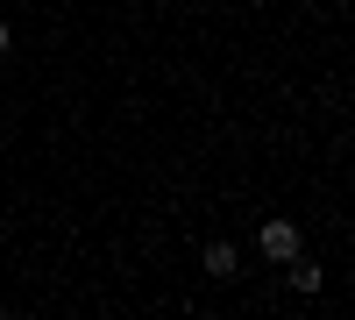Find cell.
Segmentation results:
<instances>
[{
    "label": "cell",
    "mask_w": 355,
    "mask_h": 320,
    "mask_svg": "<svg viewBox=\"0 0 355 320\" xmlns=\"http://www.w3.org/2000/svg\"><path fill=\"white\" fill-rule=\"evenodd\" d=\"M256 249L270 256V264H291V256H299V228H291V221H263V235H256Z\"/></svg>",
    "instance_id": "1"
},
{
    "label": "cell",
    "mask_w": 355,
    "mask_h": 320,
    "mask_svg": "<svg viewBox=\"0 0 355 320\" xmlns=\"http://www.w3.org/2000/svg\"><path fill=\"white\" fill-rule=\"evenodd\" d=\"M291 292H306V299H313V292H320V271H313V264H299V271H291Z\"/></svg>",
    "instance_id": "3"
},
{
    "label": "cell",
    "mask_w": 355,
    "mask_h": 320,
    "mask_svg": "<svg viewBox=\"0 0 355 320\" xmlns=\"http://www.w3.org/2000/svg\"><path fill=\"white\" fill-rule=\"evenodd\" d=\"M206 278H242V249L234 242H206Z\"/></svg>",
    "instance_id": "2"
},
{
    "label": "cell",
    "mask_w": 355,
    "mask_h": 320,
    "mask_svg": "<svg viewBox=\"0 0 355 320\" xmlns=\"http://www.w3.org/2000/svg\"><path fill=\"white\" fill-rule=\"evenodd\" d=\"M0 50H15V36H8V22H0Z\"/></svg>",
    "instance_id": "4"
}]
</instances>
